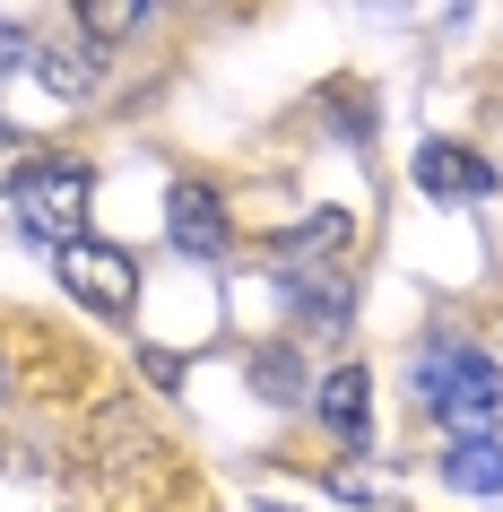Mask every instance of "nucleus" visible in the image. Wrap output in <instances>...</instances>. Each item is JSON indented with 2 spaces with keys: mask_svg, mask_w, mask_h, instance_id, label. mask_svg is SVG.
Instances as JSON below:
<instances>
[{
  "mask_svg": "<svg viewBox=\"0 0 503 512\" xmlns=\"http://www.w3.org/2000/svg\"><path fill=\"white\" fill-rule=\"evenodd\" d=\"M252 382H261V400H278V408H287V400H304V391H295V356H287V348H278V356H261V365H252Z\"/></svg>",
  "mask_w": 503,
  "mask_h": 512,
  "instance_id": "obj_11",
  "label": "nucleus"
},
{
  "mask_svg": "<svg viewBox=\"0 0 503 512\" xmlns=\"http://www.w3.org/2000/svg\"><path fill=\"white\" fill-rule=\"evenodd\" d=\"M417 183L434 191V200H486V191H495V165L469 157V148H451V139H425L417 148Z\"/></svg>",
  "mask_w": 503,
  "mask_h": 512,
  "instance_id": "obj_6",
  "label": "nucleus"
},
{
  "mask_svg": "<svg viewBox=\"0 0 503 512\" xmlns=\"http://www.w3.org/2000/svg\"><path fill=\"white\" fill-rule=\"evenodd\" d=\"M139 18H148V0H79V27L96 35V44H113V35H131Z\"/></svg>",
  "mask_w": 503,
  "mask_h": 512,
  "instance_id": "obj_10",
  "label": "nucleus"
},
{
  "mask_svg": "<svg viewBox=\"0 0 503 512\" xmlns=\"http://www.w3.org/2000/svg\"><path fill=\"white\" fill-rule=\"evenodd\" d=\"M443 478L460 486V495H503V443H495V434L451 443V452H443Z\"/></svg>",
  "mask_w": 503,
  "mask_h": 512,
  "instance_id": "obj_8",
  "label": "nucleus"
},
{
  "mask_svg": "<svg viewBox=\"0 0 503 512\" xmlns=\"http://www.w3.org/2000/svg\"><path fill=\"white\" fill-rule=\"evenodd\" d=\"M417 391H425V417L451 443H477V434L503 426V365H486L469 339H434L417 356Z\"/></svg>",
  "mask_w": 503,
  "mask_h": 512,
  "instance_id": "obj_1",
  "label": "nucleus"
},
{
  "mask_svg": "<svg viewBox=\"0 0 503 512\" xmlns=\"http://www.w3.org/2000/svg\"><path fill=\"white\" fill-rule=\"evenodd\" d=\"M53 261H61V287H70L79 304H96L105 322H122V313L139 304V270H131V252H113V243L79 235V243H61Z\"/></svg>",
  "mask_w": 503,
  "mask_h": 512,
  "instance_id": "obj_4",
  "label": "nucleus"
},
{
  "mask_svg": "<svg viewBox=\"0 0 503 512\" xmlns=\"http://www.w3.org/2000/svg\"><path fill=\"white\" fill-rule=\"evenodd\" d=\"M365 391H373V382L365 374H356V365H339V374H321V426H330V434H339V443H365Z\"/></svg>",
  "mask_w": 503,
  "mask_h": 512,
  "instance_id": "obj_7",
  "label": "nucleus"
},
{
  "mask_svg": "<svg viewBox=\"0 0 503 512\" xmlns=\"http://www.w3.org/2000/svg\"><path fill=\"white\" fill-rule=\"evenodd\" d=\"M35 70H44V87H53V96H87V87H96V53H70V44H44V53H35Z\"/></svg>",
  "mask_w": 503,
  "mask_h": 512,
  "instance_id": "obj_9",
  "label": "nucleus"
},
{
  "mask_svg": "<svg viewBox=\"0 0 503 512\" xmlns=\"http://www.w3.org/2000/svg\"><path fill=\"white\" fill-rule=\"evenodd\" d=\"M269 287L304 313V330L347 322V217H313L269 252Z\"/></svg>",
  "mask_w": 503,
  "mask_h": 512,
  "instance_id": "obj_2",
  "label": "nucleus"
},
{
  "mask_svg": "<svg viewBox=\"0 0 503 512\" xmlns=\"http://www.w3.org/2000/svg\"><path fill=\"white\" fill-rule=\"evenodd\" d=\"M18 61H27V35H18V27H9V18H0V79H9Z\"/></svg>",
  "mask_w": 503,
  "mask_h": 512,
  "instance_id": "obj_12",
  "label": "nucleus"
},
{
  "mask_svg": "<svg viewBox=\"0 0 503 512\" xmlns=\"http://www.w3.org/2000/svg\"><path fill=\"white\" fill-rule=\"evenodd\" d=\"M87 191H96V174L87 165H61V157H35L18 165V183H9V200H18V226H27L35 243H79L87 226Z\"/></svg>",
  "mask_w": 503,
  "mask_h": 512,
  "instance_id": "obj_3",
  "label": "nucleus"
},
{
  "mask_svg": "<svg viewBox=\"0 0 503 512\" xmlns=\"http://www.w3.org/2000/svg\"><path fill=\"white\" fill-rule=\"evenodd\" d=\"M165 235H174L183 261H217V252H226V209H217L200 183H174V200H165Z\"/></svg>",
  "mask_w": 503,
  "mask_h": 512,
  "instance_id": "obj_5",
  "label": "nucleus"
}]
</instances>
